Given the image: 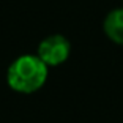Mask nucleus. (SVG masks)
I'll return each instance as SVG.
<instances>
[{
	"label": "nucleus",
	"mask_w": 123,
	"mask_h": 123,
	"mask_svg": "<svg viewBox=\"0 0 123 123\" xmlns=\"http://www.w3.org/2000/svg\"><path fill=\"white\" fill-rule=\"evenodd\" d=\"M47 79V65L38 55H22L8 68L6 80L19 93H33L43 87Z\"/></svg>",
	"instance_id": "f257e3e1"
},
{
	"label": "nucleus",
	"mask_w": 123,
	"mask_h": 123,
	"mask_svg": "<svg viewBox=\"0 0 123 123\" xmlns=\"http://www.w3.org/2000/svg\"><path fill=\"white\" fill-rule=\"evenodd\" d=\"M69 43L62 35H51L44 38L38 46V57L47 66H57L68 58Z\"/></svg>",
	"instance_id": "f03ea898"
},
{
	"label": "nucleus",
	"mask_w": 123,
	"mask_h": 123,
	"mask_svg": "<svg viewBox=\"0 0 123 123\" xmlns=\"http://www.w3.org/2000/svg\"><path fill=\"white\" fill-rule=\"evenodd\" d=\"M106 35L117 44H123V8L114 10L104 21Z\"/></svg>",
	"instance_id": "7ed1b4c3"
}]
</instances>
